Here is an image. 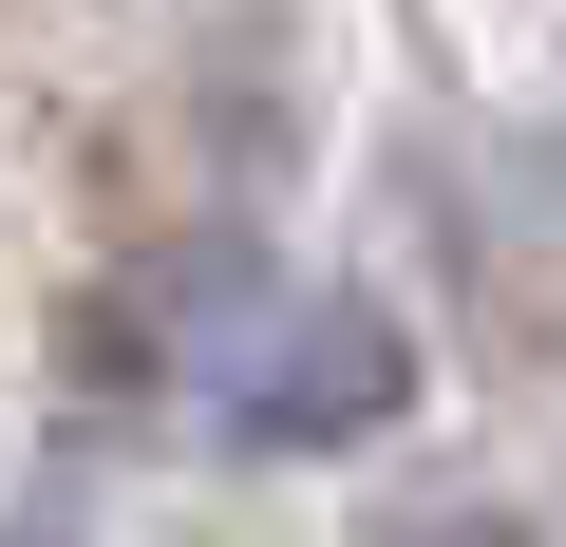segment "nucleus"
Instances as JSON below:
<instances>
[{"label": "nucleus", "mask_w": 566, "mask_h": 547, "mask_svg": "<svg viewBox=\"0 0 566 547\" xmlns=\"http://www.w3.org/2000/svg\"><path fill=\"white\" fill-rule=\"evenodd\" d=\"M378 547H528L510 509H416V528H378Z\"/></svg>", "instance_id": "f03ea898"}, {"label": "nucleus", "mask_w": 566, "mask_h": 547, "mask_svg": "<svg viewBox=\"0 0 566 547\" xmlns=\"http://www.w3.org/2000/svg\"><path fill=\"white\" fill-rule=\"evenodd\" d=\"M0 547H57V528H0Z\"/></svg>", "instance_id": "7ed1b4c3"}, {"label": "nucleus", "mask_w": 566, "mask_h": 547, "mask_svg": "<svg viewBox=\"0 0 566 547\" xmlns=\"http://www.w3.org/2000/svg\"><path fill=\"white\" fill-rule=\"evenodd\" d=\"M170 397L208 415V434H245V453H359V434H397L416 415V340H397V303H359V284H303V264H245V245H208L189 284H170Z\"/></svg>", "instance_id": "f257e3e1"}]
</instances>
